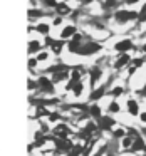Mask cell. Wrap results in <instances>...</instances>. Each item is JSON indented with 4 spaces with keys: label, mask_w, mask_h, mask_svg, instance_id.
Instances as JSON below:
<instances>
[{
    "label": "cell",
    "mask_w": 146,
    "mask_h": 156,
    "mask_svg": "<svg viewBox=\"0 0 146 156\" xmlns=\"http://www.w3.org/2000/svg\"><path fill=\"white\" fill-rule=\"evenodd\" d=\"M143 156H146V155H143Z\"/></svg>",
    "instance_id": "obj_20"
},
{
    "label": "cell",
    "mask_w": 146,
    "mask_h": 156,
    "mask_svg": "<svg viewBox=\"0 0 146 156\" xmlns=\"http://www.w3.org/2000/svg\"><path fill=\"white\" fill-rule=\"evenodd\" d=\"M141 121H143V123H146V113L141 114Z\"/></svg>",
    "instance_id": "obj_16"
},
{
    "label": "cell",
    "mask_w": 146,
    "mask_h": 156,
    "mask_svg": "<svg viewBox=\"0 0 146 156\" xmlns=\"http://www.w3.org/2000/svg\"><path fill=\"white\" fill-rule=\"evenodd\" d=\"M128 111H129V114H138V113H139L138 103L134 99H129V101H128Z\"/></svg>",
    "instance_id": "obj_2"
},
{
    "label": "cell",
    "mask_w": 146,
    "mask_h": 156,
    "mask_svg": "<svg viewBox=\"0 0 146 156\" xmlns=\"http://www.w3.org/2000/svg\"><path fill=\"white\" fill-rule=\"evenodd\" d=\"M89 113L94 116V118H101V109H99V106H91L89 108Z\"/></svg>",
    "instance_id": "obj_5"
},
{
    "label": "cell",
    "mask_w": 146,
    "mask_h": 156,
    "mask_svg": "<svg viewBox=\"0 0 146 156\" xmlns=\"http://www.w3.org/2000/svg\"><path fill=\"white\" fill-rule=\"evenodd\" d=\"M57 10H59L61 14H69V7H67V5H64V4L59 5V7H57Z\"/></svg>",
    "instance_id": "obj_11"
},
{
    "label": "cell",
    "mask_w": 146,
    "mask_h": 156,
    "mask_svg": "<svg viewBox=\"0 0 146 156\" xmlns=\"http://www.w3.org/2000/svg\"><path fill=\"white\" fill-rule=\"evenodd\" d=\"M128 4H133V2H138V0H126Z\"/></svg>",
    "instance_id": "obj_17"
},
{
    "label": "cell",
    "mask_w": 146,
    "mask_h": 156,
    "mask_svg": "<svg viewBox=\"0 0 146 156\" xmlns=\"http://www.w3.org/2000/svg\"><path fill=\"white\" fill-rule=\"evenodd\" d=\"M143 151H145V153H146V146H145V148H143Z\"/></svg>",
    "instance_id": "obj_19"
},
{
    "label": "cell",
    "mask_w": 146,
    "mask_h": 156,
    "mask_svg": "<svg viewBox=\"0 0 146 156\" xmlns=\"http://www.w3.org/2000/svg\"><path fill=\"white\" fill-rule=\"evenodd\" d=\"M113 94H114V96H119V94H123V87H116V89L113 91Z\"/></svg>",
    "instance_id": "obj_13"
},
{
    "label": "cell",
    "mask_w": 146,
    "mask_h": 156,
    "mask_svg": "<svg viewBox=\"0 0 146 156\" xmlns=\"http://www.w3.org/2000/svg\"><path fill=\"white\" fill-rule=\"evenodd\" d=\"M143 51H145V52H146V44H145V45H143Z\"/></svg>",
    "instance_id": "obj_18"
},
{
    "label": "cell",
    "mask_w": 146,
    "mask_h": 156,
    "mask_svg": "<svg viewBox=\"0 0 146 156\" xmlns=\"http://www.w3.org/2000/svg\"><path fill=\"white\" fill-rule=\"evenodd\" d=\"M74 30H76V29L72 27V25H71V27H66L64 30H62V37H64V39H66V37H71L72 34H74Z\"/></svg>",
    "instance_id": "obj_6"
},
{
    "label": "cell",
    "mask_w": 146,
    "mask_h": 156,
    "mask_svg": "<svg viewBox=\"0 0 146 156\" xmlns=\"http://www.w3.org/2000/svg\"><path fill=\"white\" fill-rule=\"evenodd\" d=\"M128 49H131V40H121V42L116 44V51L119 52H124Z\"/></svg>",
    "instance_id": "obj_3"
},
{
    "label": "cell",
    "mask_w": 146,
    "mask_h": 156,
    "mask_svg": "<svg viewBox=\"0 0 146 156\" xmlns=\"http://www.w3.org/2000/svg\"><path fill=\"white\" fill-rule=\"evenodd\" d=\"M99 76H101V71H99L98 67H96V69H92V71H91V77H92V81H96V79H98Z\"/></svg>",
    "instance_id": "obj_10"
},
{
    "label": "cell",
    "mask_w": 146,
    "mask_h": 156,
    "mask_svg": "<svg viewBox=\"0 0 146 156\" xmlns=\"http://www.w3.org/2000/svg\"><path fill=\"white\" fill-rule=\"evenodd\" d=\"M119 111V104L118 103H111L109 104V113H118Z\"/></svg>",
    "instance_id": "obj_9"
},
{
    "label": "cell",
    "mask_w": 146,
    "mask_h": 156,
    "mask_svg": "<svg viewBox=\"0 0 146 156\" xmlns=\"http://www.w3.org/2000/svg\"><path fill=\"white\" fill-rule=\"evenodd\" d=\"M101 124H103V128L104 129H108V128H111V126H113V119H109V118H103L101 119Z\"/></svg>",
    "instance_id": "obj_7"
},
{
    "label": "cell",
    "mask_w": 146,
    "mask_h": 156,
    "mask_svg": "<svg viewBox=\"0 0 146 156\" xmlns=\"http://www.w3.org/2000/svg\"><path fill=\"white\" fill-rule=\"evenodd\" d=\"M121 146L123 148H129V146H133V138H124V139H123L121 141Z\"/></svg>",
    "instance_id": "obj_8"
},
{
    "label": "cell",
    "mask_w": 146,
    "mask_h": 156,
    "mask_svg": "<svg viewBox=\"0 0 146 156\" xmlns=\"http://www.w3.org/2000/svg\"><path fill=\"white\" fill-rule=\"evenodd\" d=\"M114 136H116V138L124 136V131H123V129H116V131H114Z\"/></svg>",
    "instance_id": "obj_12"
},
{
    "label": "cell",
    "mask_w": 146,
    "mask_h": 156,
    "mask_svg": "<svg viewBox=\"0 0 146 156\" xmlns=\"http://www.w3.org/2000/svg\"><path fill=\"white\" fill-rule=\"evenodd\" d=\"M128 62H129V56H126V54H123V56L119 57L118 61H116V67H123V66H126Z\"/></svg>",
    "instance_id": "obj_4"
},
{
    "label": "cell",
    "mask_w": 146,
    "mask_h": 156,
    "mask_svg": "<svg viewBox=\"0 0 146 156\" xmlns=\"http://www.w3.org/2000/svg\"><path fill=\"white\" fill-rule=\"evenodd\" d=\"M61 22H62V19H61V17H57V19L54 20V25H59V24H61Z\"/></svg>",
    "instance_id": "obj_15"
},
{
    "label": "cell",
    "mask_w": 146,
    "mask_h": 156,
    "mask_svg": "<svg viewBox=\"0 0 146 156\" xmlns=\"http://www.w3.org/2000/svg\"><path fill=\"white\" fill-rule=\"evenodd\" d=\"M136 17H138L136 12H128V10H119V12H116V19H118V22H126V20L136 19Z\"/></svg>",
    "instance_id": "obj_1"
},
{
    "label": "cell",
    "mask_w": 146,
    "mask_h": 156,
    "mask_svg": "<svg viewBox=\"0 0 146 156\" xmlns=\"http://www.w3.org/2000/svg\"><path fill=\"white\" fill-rule=\"evenodd\" d=\"M47 57V52H42V54H39V61H44Z\"/></svg>",
    "instance_id": "obj_14"
}]
</instances>
